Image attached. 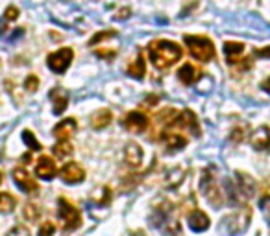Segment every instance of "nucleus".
Segmentation results:
<instances>
[{
	"label": "nucleus",
	"instance_id": "36",
	"mask_svg": "<svg viewBox=\"0 0 270 236\" xmlns=\"http://www.w3.org/2000/svg\"><path fill=\"white\" fill-rule=\"evenodd\" d=\"M261 89H263V91H266V92H270V78L261 83Z\"/></svg>",
	"mask_w": 270,
	"mask_h": 236
},
{
	"label": "nucleus",
	"instance_id": "35",
	"mask_svg": "<svg viewBox=\"0 0 270 236\" xmlns=\"http://www.w3.org/2000/svg\"><path fill=\"white\" fill-rule=\"evenodd\" d=\"M257 55H261V57H270V46H266V48L257 50Z\"/></svg>",
	"mask_w": 270,
	"mask_h": 236
},
{
	"label": "nucleus",
	"instance_id": "2",
	"mask_svg": "<svg viewBox=\"0 0 270 236\" xmlns=\"http://www.w3.org/2000/svg\"><path fill=\"white\" fill-rule=\"evenodd\" d=\"M184 43L187 44L191 55L198 61H211L215 57V44L209 37L204 35H185Z\"/></svg>",
	"mask_w": 270,
	"mask_h": 236
},
{
	"label": "nucleus",
	"instance_id": "37",
	"mask_svg": "<svg viewBox=\"0 0 270 236\" xmlns=\"http://www.w3.org/2000/svg\"><path fill=\"white\" fill-rule=\"evenodd\" d=\"M22 33H24V32H22V28H19V32H13V35H11V41H13V39H17V37H21Z\"/></svg>",
	"mask_w": 270,
	"mask_h": 236
},
{
	"label": "nucleus",
	"instance_id": "3",
	"mask_svg": "<svg viewBox=\"0 0 270 236\" xmlns=\"http://www.w3.org/2000/svg\"><path fill=\"white\" fill-rule=\"evenodd\" d=\"M58 216H60L63 229L65 231H74L81 225V214L69 199L60 198L58 199Z\"/></svg>",
	"mask_w": 270,
	"mask_h": 236
},
{
	"label": "nucleus",
	"instance_id": "25",
	"mask_svg": "<svg viewBox=\"0 0 270 236\" xmlns=\"http://www.w3.org/2000/svg\"><path fill=\"white\" fill-rule=\"evenodd\" d=\"M39 214H41V210H39L37 205H30L28 203L26 207H24V218L30 221H35L39 218Z\"/></svg>",
	"mask_w": 270,
	"mask_h": 236
},
{
	"label": "nucleus",
	"instance_id": "14",
	"mask_svg": "<svg viewBox=\"0 0 270 236\" xmlns=\"http://www.w3.org/2000/svg\"><path fill=\"white\" fill-rule=\"evenodd\" d=\"M252 146L259 151L270 148V129L266 126H261V128H257L254 131V135H252Z\"/></svg>",
	"mask_w": 270,
	"mask_h": 236
},
{
	"label": "nucleus",
	"instance_id": "17",
	"mask_svg": "<svg viewBox=\"0 0 270 236\" xmlns=\"http://www.w3.org/2000/svg\"><path fill=\"white\" fill-rule=\"evenodd\" d=\"M111 120H113V114L109 109H98L97 113L91 116V126L95 129H104L111 124Z\"/></svg>",
	"mask_w": 270,
	"mask_h": 236
},
{
	"label": "nucleus",
	"instance_id": "9",
	"mask_svg": "<svg viewBox=\"0 0 270 236\" xmlns=\"http://www.w3.org/2000/svg\"><path fill=\"white\" fill-rule=\"evenodd\" d=\"M61 179L69 185H78L85 179V172L78 162H67L65 166L61 168Z\"/></svg>",
	"mask_w": 270,
	"mask_h": 236
},
{
	"label": "nucleus",
	"instance_id": "21",
	"mask_svg": "<svg viewBox=\"0 0 270 236\" xmlns=\"http://www.w3.org/2000/svg\"><path fill=\"white\" fill-rule=\"evenodd\" d=\"M72 151H74V148H72V144H70L69 140H58V142L52 146V153H54L58 159H67V157L72 155Z\"/></svg>",
	"mask_w": 270,
	"mask_h": 236
},
{
	"label": "nucleus",
	"instance_id": "8",
	"mask_svg": "<svg viewBox=\"0 0 270 236\" xmlns=\"http://www.w3.org/2000/svg\"><path fill=\"white\" fill-rule=\"evenodd\" d=\"M56 173H58V166H56V162L52 157H39L37 164H35V175L44 179V181H50V179H54Z\"/></svg>",
	"mask_w": 270,
	"mask_h": 236
},
{
	"label": "nucleus",
	"instance_id": "33",
	"mask_svg": "<svg viewBox=\"0 0 270 236\" xmlns=\"http://www.w3.org/2000/svg\"><path fill=\"white\" fill-rule=\"evenodd\" d=\"M232 139L235 140V142H243V140H244V129L243 128L233 129V131H232Z\"/></svg>",
	"mask_w": 270,
	"mask_h": 236
},
{
	"label": "nucleus",
	"instance_id": "26",
	"mask_svg": "<svg viewBox=\"0 0 270 236\" xmlns=\"http://www.w3.org/2000/svg\"><path fill=\"white\" fill-rule=\"evenodd\" d=\"M117 35V32H113V30H106V32H98L95 37L89 41V44H98L100 41H104V39H109V37H115Z\"/></svg>",
	"mask_w": 270,
	"mask_h": 236
},
{
	"label": "nucleus",
	"instance_id": "4",
	"mask_svg": "<svg viewBox=\"0 0 270 236\" xmlns=\"http://www.w3.org/2000/svg\"><path fill=\"white\" fill-rule=\"evenodd\" d=\"M200 188H202V192H204L205 199H207L211 205L220 207L222 201H224V192H222L220 187H218V183H216V177H215V173H213V168H211V170L207 168V170L204 172Z\"/></svg>",
	"mask_w": 270,
	"mask_h": 236
},
{
	"label": "nucleus",
	"instance_id": "7",
	"mask_svg": "<svg viewBox=\"0 0 270 236\" xmlns=\"http://www.w3.org/2000/svg\"><path fill=\"white\" fill-rule=\"evenodd\" d=\"M13 183L17 185V188H21L24 194H37V183L33 181L32 175L24 170V168H15L13 170Z\"/></svg>",
	"mask_w": 270,
	"mask_h": 236
},
{
	"label": "nucleus",
	"instance_id": "18",
	"mask_svg": "<svg viewBox=\"0 0 270 236\" xmlns=\"http://www.w3.org/2000/svg\"><path fill=\"white\" fill-rule=\"evenodd\" d=\"M244 50V44L243 43H233V41H228L224 43V54L228 57V63H237L239 61V55L243 54Z\"/></svg>",
	"mask_w": 270,
	"mask_h": 236
},
{
	"label": "nucleus",
	"instance_id": "34",
	"mask_svg": "<svg viewBox=\"0 0 270 236\" xmlns=\"http://www.w3.org/2000/svg\"><path fill=\"white\" fill-rule=\"evenodd\" d=\"M97 55L98 57H115V52L113 50H97Z\"/></svg>",
	"mask_w": 270,
	"mask_h": 236
},
{
	"label": "nucleus",
	"instance_id": "13",
	"mask_svg": "<svg viewBox=\"0 0 270 236\" xmlns=\"http://www.w3.org/2000/svg\"><path fill=\"white\" fill-rule=\"evenodd\" d=\"M161 142L167 148H170V150H184L185 146H187V139H185L184 135L174 133V131H163Z\"/></svg>",
	"mask_w": 270,
	"mask_h": 236
},
{
	"label": "nucleus",
	"instance_id": "39",
	"mask_svg": "<svg viewBox=\"0 0 270 236\" xmlns=\"http://www.w3.org/2000/svg\"><path fill=\"white\" fill-rule=\"evenodd\" d=\"M0 183H2V172H0Z\"/></svg>",
	"mask_w": 270,
	"mask_h": 236
},
{
	"label": "nucleus",
	"instance_id": "10",
	"mask_svg": "<svg viewBox=\"0 0 270 236\" xmlns=\"http://www.w3.org/2000/svg\"><path fill=\"white\" fill-rule=\"evenodd\" d=\"M76 129H78V124H76L74 118H63L54 128L52 133H54V137L58 140H69L76 133Z\"/></svg>",
	"mask_w": 270,
	"mask_h": 236
},
{
	"label": "nucleus",
	"instance_id": "15",
	"mask_svg": "<svg viewBox=\"0 0 270 236\" xmlns=\"http://www.w3.org/2000/svg\"><path fill=\"white\" fill-rule=\"evenodd\" d=\"M124 161L130 164V166H141V162H143V150H141L139 144H135V142H130V144L126 146L124 150Z\"/></svg>",
	"mask_w": 270,
	"mask_h": 236
},
{
	"label": "nucleus",
	"instance_id": "20",
	"mask_svg": "<svg viewBox=\"0 0 270 236\" xmlns=\"http://www.w3.org/2000/svg\"><path fill=\"white\" fill-rule=\"evenodd\" d=\"M128 74H130L131 78H135V80H143V78H145L146 63H145V57H143V55H137V59L128 67Z\"/></svg>",
	"mask_w": 270,
	"mask_h": 236
},
{
	"label": "nucleus",
	"instance_id": "29",
	"mask_svg": "<svg viewBox=\"0 0 270 236\" xmlns=\"http://www.w3.org/2000/svg\"><path fill=\"white\" fill-rule=\"evenodd\" d=\"M8 236H32V234H30V229H28V227L17 225V227H13L10 232H8Z\"/></svg>",
	"mask_w": 270,
	"mask_h": 236
},
{
	"label": "nucleus",
	"instance_id": "22",
	"mask_svg": "<svg viewBox=\"0 0 270 236\" xmlns=\"http://www.w3.org/2000/svg\"><path fill=\"white\" fill-rule=\"evenodd\" d=\"M17 207V199L10 192H0V212L2 214H10Z\"/></svg>",
	"mask_w": 270,
	"mask_h": 236
},
{
	"label": "nucleus",
	"instance_id": "23",
	"mask_svg": "<svg viewBox=\"0 0 270 236\" xmlns=\"http://www.w3.org/2000/svg\"><path fill=\"white\" fill-rule=\"evenodd\" d=\"M109 199H111V190L108 187H102L98 188L97 194H93V201L98 205V207H106L109 203Z\"/></svg>",
	"mask_w": 270,
	"mask_h": 236
},
{
	"label": "nucleus",
	"instance_id": "6",
	"mask_svg": "<svg viewBox=\"0 0 270 236\" xmlns=\"http://www.w3.org/2000/svg\"><path fill=\"white\" fill-rule=\"evenodd\" d=\"M150 126V120L145 113L141 111H131V113L126 114L124 118V128L131 133H145L146 129Z\"/></svg>",
	"mask_w": 270,
	"mask_h": 236
},
{
	"label": "nucleus",
	"instance_id": "5",
	"mask_svg": "<svg viewBox=\"0 0 270 236\" xmlns=\"http://www.w3.org/2000/svg\"><path fill=\"white\" fill-rule=\"evenodd\" d=\"M72 57H74V54H72V50L70 48H60V50H56L54 54L49 55L47 63H49V69L52 70V72L61 74V72H65V70L70 67Z\"/></svg>",
	"mask_w": 270,
	"mask_h": 236
},
{
	"label": "nucleus",
	"instance_id": "28",
	"mask_svg": "<svg viewBox=\"0 0 270 236\" xmlns=\"http://www.w3.org/2000/svg\"><path fill=\"white\" fill-rule=\"evenodd\" d=\"M54 231H56V225L52 221L47 220L43 225L39 227V236H54Z\"/></svg>",
	"mask_w": 270,
	"mask_h": 236
},
{
	"label": "nucleus",
	"instance_id": "16",
	"mask_svg": "<svg viewBox=\"0 0 270 236\" xmlns=\"http://www.w3.org/2000/svg\"><path fill=\"white\" fill-rule=\"evenodd\" d=\"M254 192V181L246 173H237V196L248 199Z\"/></svg>",
	"mask_w": 270,
	"mask_h": 236
},
{
	"label": "nucleus",
	"instance_id": "24",
	"mask_svg": "<svg viewBox=\"0 0 270 236\" xmlns=\"http://www.w3.org/2000/svg\"><path fill=\"white\" fill-rule=\"evenodd\" d=\"M22 140H24V144H26L30 150H35V151L41 150V144H39V140L35 139V135H33L32 131L24 129V131H22Z\"/></svg>",
	"mask_w": 270,
	"mask_h": 236
},
{
	"label": "nucleus",
	"instance_id": "11",
	"mask_svg": "<svg viewBox=\"0 0 270 236\" xmlns=\"http://www.w3.org/2000/svg\"><path fill=\"white\" fill-rule=\"evenodd\" d=\"M189 227H191V231H195V232L207 231V229H209V218L205 216V212L195 209L189 214Z\"/></svg>",
	"mask_w": 270,
	"mask_h": 236
},
{
	"label": "nucleus",
	"instance_id": "38",
	"mask_svg": "<svg viewBox=\"0 0 270 236\" xmlns=\"http://www.w3.org/2000/svg\"><path fill=\"white\" fill-rule=\"evenodd\" d=\"M4 32H6V24H4L2 21H0V35H2Z\"/></svg>",
	"mask_w": 270,
	"mask_h": 236
},
{
	"label": "nucleus",
	"instance_id": "32",
	"mask_svg": "<svg viewBox=\"0 0 270 236\" xmlns=\"http://www.w3.org/2000/svg\"><path fill=\"white\" fill-rule=\"evenodd\" d=\"M130 15H131V10H130V8H122V10L117 11L115 19H117V21H126V19H130Z\"/></svg>",
	"mask_w": 270,
	"mask_h": 236
},
{
	"label": "nucleus",
	"instance_id": "12",
	"mask_svg": "<svg viewBox=\"0 0 270 236\" xmlns=\"http://www.w3.org/2000/svg\"><path fill=\"white\" fill-rule=\"evenodd\" d=\"M178 78L184 85H195L200 80V70L196 69L193 63H185L178 72Z\"/></svg>",
	"mask_w": 270,
	"mask_h": 236
},
{
	"label": "nucleus",
	"instance_id": "27",
	"mask_svg": "<svg viewBox=\"0 0 270 236\" xmlns=\"http://www.w3.org/2000/svg\"><path fill=\"white\" fill-rule=\"evenodd\" d=\"M37 87H39V78L35 74H30L26 80H24V89H26V91L33 92V91H37Z\"/></svg>",
	"mask_w": 270,
	"mask_h": 236
},
{
	"label": "nucleus",
	"instance_id": "1",
	"mask_svg": "<svg viewBox=\"0 0 270 236\" xmlns=\"http://www.w3.org/2000/svg\"><path fill=\"white\" fill-rule=\"evenodd\" d=\"M182 55H184V50L174 41L159 39V41H152L148 44V57H150L152 65L159 70H165L176 65L182 59Z\"/></svg>",
	"mask_w": 270,
	"mask_h": 236
},
{
	"label": "nucleus",
	"instance_id": "19",
	"mask_svg": "<svg viewBox=\"0 0 270 236\" xmlns=\"http://www.w3.org/2000/svg\"><path fill=\"white\" fill-rule=\"evenodd\" d=\"M50 98H52V103H54V114H61L63 111L67 109V103H69V98H67L65 92L58 91V89H54V91L50 92Z\"/></svg>",
	"mask_w": 270,
	"mask_h": 236
},
{
	"label": "nucleus",
	"instance_id": "30",
	"mask_svg": "<svg viewBox=\"0 0 270 236\" xmlns=\"http://www.w3.org/2000/svg\"><path fill=\"white\" fill-rule=\"evenodd\" d=\"M259 207H261V210H263V216H265V220L270 223V196H268V198L261 199Z\"/></svg>",
	"mask_w": 270,
	"mask_h": 236
},
{
	"label": "nucleus",
	"instance_id": "31",
	"mask_svg": "<svg viewBox=\"0 0 270 236\" xmlns=\"http://www.w3.org/2000/svg\"><path fill=\"white\" fill-rule=\"evenodd\" d=\"M17 17H19V10H17L15 6H10V8H6V11H4V19H6V21H17Z\"/></svg>",
	"mask_w": 270,
	"mask_h": 236
}]
</instances>
